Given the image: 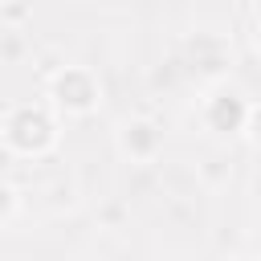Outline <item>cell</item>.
I'll use <instances>...</instances> for the list:
<instances>
[{"label": "cell", "mask_w": 261, "mask_h": 261, "mask_svg": "<svg viewBox=\"0 0 261 261\" xmlns=\"http://www.w3.org/2000/svg\"><path fill=\"white\" fill-rule=\"evenodd\" d=\"M61 143V118L49 102H12L0 114V147L16 159H45Z\"/></svg>", "instance_id": "1"}, {"label": "cell", "mask_w": 261, "mask_h": 261, "mask_svg": "<svg viewBox=\"0 0 261 261\" xmlns=\"http://www.w3.org/2000/svg\"><path fill=\"white\" fill-rule=\"evenodd\" d=\"M253 49H257V57H261V8H257V29H253Z\"/></svg>", "instance_id": "8"}, {"label": "cell", "mask_w": 261, "mask_h": 261, "mask_svg": "<svg viewBox=\"0 0 261 261\" xmlns=\"http://www.w3.org/2000/svg\"><path fill=\"white\" fill-rule=\"evenodd\" d=\"M245 139H249L253 147H261V102H253V106H249V118H245Z\"/></svg>", "instance_id": "7"}, {"label": "cell", "mask_w": 261, "mask_h": 261, "mask_svg": "<svg viewBox=\"0 0 261 261\" xmlns=\"http://www.w3.org/2000/svg\"><path fill=\"white\" fill-rule=\"evenodd\" d=\"M249 106H253V102H249L241 90H232V86H216V90L204 98L200 118H204V126H208L212 135H245Z\"/></svg>", "instance_id": "3"}, {"label": "cell", "mask_w": 261, "mask_h": 261, "mask_svg": "<svg viewBox=\"0 0 261 261\" xmlns=\"http://www.w3.org/2000/svg\"><path fill=\"white\" fill-rule=\"evenodd\" d=\"M45 102L57 118H86L102 106V77L90 65H57L45 82Z\"/></svg>", "instance_id": "2"}, {"label": "cell", "mask_w": 261, "mask_h": 261, "mask_svg": "<svg viewBox=\"0 0 261 261\" xmlns=\"http://www.w3.org/2000/svg\"><path fill=\"white\" fill-rule=\"evenodd\" d=\"M33 16L29 4H0V24H24Z\"/></svg>", "instance_id": "6"}, {"label": "cell", "mask_w": 261, "mask_h": 261, "mask_svg": "<svg viewBox=\"0 0 261 261\" xmlns=\"http://www.w3.org/2000/svg\"><path fill=\"white\" fill-rule=\"evenodd\" d=\"M16 216H20V188L8 184V179H0V228L12 224Z\"/></svg>", "instance_id": "5"}, {"label": "cell", "mask_w": 261, "mask_h": 261, "mask_svg": "<svg viewBox=\"0 0 261 261\" xmlns=\"http://www.w3.org/2000/svg\"><path fill=\"white\" fill-rule=\"evenodd\" d=\"M114 147H118V155L130 159V163H151V159H159V151H163V126H159L155 118H143V114L122 118L118 130H114Z\"/></svg>", "instance_id": "4"}]
</instances>
